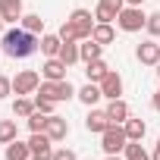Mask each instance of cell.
<instances>
[{
	"label": "cell",
	"mask_w": 160,
	"mask_h": 160,
	"mask_svg": "<svg viewBox=\"0 0 160 160\" xmlns=\"http://www.w3.org/2000/svg\"><path fill=\"white\" fill-rule=\"evenodd\" d=\"M28 148H32V160H53V141L47 132H32Z\"/></svg>",
	"instance_id": "52a82bcc"
},
{
	"label": "cell",
	"mask_w": 160,
	"mask_h": 160,
	"mask_svg": "<svg viewBox=\"0 0 160 160\" xmlns=\"http://www.w3.org/2000/svg\"><path fill=\"white\" fill-rule=\"evenodd\" d=\"M135 60L141 63V66H157L160 63V44L151 38V41H141L138 47H135Z\"/></svg>",
	"instance_id": "9c48e42d"
},
{
	"label": "cell",
	"mask_w": 160,
	"mask_h": 160,
	"mask_svg": "<svg viewBox=\"0 0 160 160\" xmlns=\"http://www.w3.org/2000/svg\"><path fill=\"white\" fill-rule=\"evenodd\" d=\"M144 0H126V7H141Z\"/></svg>",
	"instance_id": "d590c367"
},
{
	"label": "cell",
	"mask_w": 160,
	"mask_h": 160,
	"mask_svg": "<svg viewBox=\"0 0 160 160\" xmlns=\"http://www.w3.org/2000/svg\"><path fill=\"white\" fill-rule=\"evenodd\" d=\"M3 25H7V22H3V16H0V38H3V32H7V28H3Z\"/></svg>",
	"instance_id": "74e56055"
},
{
	"label": "cell",
	"mask_w": 160,
	"mask_h": 160,
	"mask_svg": "<svg viewBox=\"0 0 160 160\" xmlns=\"http://www.w3.org/2000/svg\"><path fill=\"white\" fill-rule=\"evenodd\" d=\"M91 38H94L98 44H104V47L113 44V41H116V28H113V22H98L94 32H91Z\"/></svg>",
	"instance_id": "ffe728a7"
},
{
	"label": "cell",
	"mask_w": 160,
	"mask_h": 160,
	"mask_svg": "<svg viewBox=\"0 0 160 160\" xmlns=\"http://www.w3.org/2000/svg\"><path fill=\"white\" fill-rule=\"evenodd\" d=\"M78 53H82V63H91V60H101V53H104V44H98L94 38H85L82 44H78Z\"/></svg>",
	"instance_id": "d6986e66"
},
{
	"label": "cell",
	"mask_w": 160,
	"mask_h": 160,
	"mask_svg": "<svg viewBox=\"0 0 160 160\" xmlns=\"http://www.w3.org/2000/svg\"><path fill=\"white\" fill-rule=\"evenodd\" d=\"M57 35L63 38V44H69V41H78V32H75V25H72L69 19H66V22L60 25V32H57Z\"/></svg>",
	"instance_id": "f1b7e54d"
},
{
	"label": "cell",
	"mask_w": 160,
	"mask_h": 160,
	"mask_svg": "<svg viewBox=\"0 0 160 160\" xmlns=\"http://www.w3.org/2000/svg\"><path fill=\"white\" fill-rule=\"evenodd\" d=\"M35 94H41V98H47V101H53V104H63V101H72L75 94H78V88L69 82V78H60V82H41V88L35 91Z\"/></svg>",
	"instance_id": "7a4b0ae2"
},
{
	"label": "cell",
	"mask_w": 160,
	"mask_h": 160,
	"mask_svg": "<svg viewBox=\"0 0 160 160\" xmlns=\"http://www.w3.org/2000/svg\"><path fill=\"white\" fill-rule=\"evenodd\" d=\"M35 107H38L41 113H47V116L57 110V104H53V101H47V98H41V94H35Z\"/></svg>",
	"instance_id": "4dcf8cb0"
},
{
	"label": "cell",
	"mask_w": 160,
	"mask_h": 160,
	"mask_svg": "<svg viewBox=\"0 0 160 160\" xmlns=\"http://www.w3.org/2000/svg\"><path fill=\"white\" fill-rule=\"evenodd\" d=\"M122 157H126V160H151V151H144L141 141H129L126 151H122Z\"/></svg>",
	"instance_id": "4316f807"
},
{
	"label": "cell",
	"mask_w": 160,
	"mask_h": 160,
	"mask_svg": "<svg viewBox=\"0 0 160 160\" xmlns=\"http://www.w3.org/2000/svg\"><path fill=\"white\" fill-rule=\"evenodd\" d=\"M144 32H148L151 38H160V13H151V16H148V22H144Z\"/></svg>",
	"instance_id": "f546056e"
},
{
	"label": "cell",
	"mask_w": 160,
	"mask_h": 160,
	"mask_svg": "<svg viewBox=\"0 0 160 160\" xmlns=\"http://www.w3.org/2000/svg\"><path fill=\"white\" fill-rule=\"evenodd\" d=\"M41 72H35V69H22V72H16V78H13V94L19 98V94H35L38 88H41Z\"/></svg>",
	"instance_id": "277c9868"
},
{
	"label": "cell",
	"mask_w": 160,
	"mask_h": 160,
	"mask_svg": "<svg viewBox=\"0 0 160 160\" xmlns=\"http://www.w3.org/2000/svg\"><path fill=\"white\" fill-rule=\"evenodd\" d=\"M38 47H41V38L32 35V32H25L22 25L7 28L3 38H0V50H3L7 57H13V60H25V57H32Z\"/></svg>",
	"instance_id": "6da1fadb"
},
{
	"label": "cell",
	"mask_w": 160,
	"mask_h": 160,
	"mask_svg": "<svg viewBox=\"0 0 160 160\" xmlns=\"http://www.w3.org/2000/svg\"><path fill=\"white\" fill-rule=\"evenodd\" d=\"M69 22L75 25V32H78V41H85V38H91V32H94V25H98L94 13H91V10H85V7H78V10H72V13H69Z\"/></svg>",
	"instance_id": "5b68a950"
},
{
	"label": "cell",
	"mask_w": 160,
	"mask_h": 160,
	"mask_svg": "<svg viewBox=\"0 0 160 160\" xmlns=\"http://www.w3.org/2000/svg\"><path fill=\"white\" fill-rule=\"evenodd\" d=\"M154 72H157V78H160V63H157V66H154Z\"/></svg>",
	"instance_id": "f35d334b"
},
{
	"label": "cell",
	"mask_w": 160,
	"mask_h": 160,
	"mask_svg": "<svg viewBox=\"0 0 160 160\" xmlns=\"http://www.w3.org/2000/svg\"><path fill=\"white\" fill-rule=\"evenodd\" d=\"M151 160H160V138H157V144H154V151H151Z\"/></svg>",
	"instance_id": "e575fe53"
},
{
	"label": "cell",
	"mask_w": 160,
	"mask_h": 160,
	"mask_svg": "<svg viewBox=\"0 0 160 160\" xmlns=\"http://www.w3.org/2000/svg\"><path fill=\"white\" fill-rule=\"evenodd\" d=\"M3 157L7 160H32V148H28V141H10L7 148H3Z\"/></svg>",
	"instance_id": "e0dca14e"
},
{
	"label": "cell",
	"mask_w": 160,
	"mask_h": 160,
	"mask_svg": "<svg viewBox=\"0 0 160 160\" xmlns=\"http://www.w3.org/2000/svg\"><path fill=\"white\" fill-rule=\"evenodd\" d=\"M13 94V78H7V75H0V101H7Z\"/></svg>",
	"instance_id": "1f68e13d"
},
{
	"label": "cell",
	"mask_w": 160,
	"mask_h": 160,
	"mask_svg": "<svg viewBox=\"0 0 160 160\" xmlns=\"http://www.w3.org/2000/svg\"><path fill=\"white\" fill-rule=\"evenodd\" d=\"M122 129H126V138H129V141H141V138L148 135V122L138 119V116H129V119L122 122Z\"/></svg>",
	"instance_id": "2e32d148"
},
{
	"label": "cell",
	"mask_w": 160,
	"mask_h": 160,
	"mask_svg": "<svg viewBox=\"0 0 160 160\" xmlns=\"http://www.w3.org/2000/svg\"><path fill=\"white\" fill-rule=\"evenodd\" d=\"M144 22H148V16H144V10H141V7H122V13L116 16V25H119L126 35L141 32V28H144Z\"/></svg>",
	"instance_id": "3957f363"
},
{
	"label": "cell",
	"mask_w": 160,
	"mask_h": 160,
	"mask_svg": "<svg viewBox=\"0 0 160 160\" xmlns=\"http://www.w3.org/2000/svg\"><path fill=\"white\" fill-rule=\"evenodd\" d=\"M122 7H126V0H98L94 19L98 22H116V16L122 13Z\"/></svg>",
	"instance_id": "ba28073f"
},
{
	"label": "cell",
	"mask_w": 160,
	"mask_h": 160,
	"mask_svg": "<svg viewBox=\"0 0 160 160\" xmlns=\"http://www.w3.org/2000/svg\"><path fill=\"white\" fill-rule=\"evenodd\" d=\"M110 72V66L104 63V60H91V63H85V75H88V82H98L101 85V78Z\"/></svg>",
	"instance_id": "7402d4cb"
},
{
	"label": "cell",
	"mask_w": 160,
	"mask_h": 160,
	"mask_svg": "<svg viewBox=\"0 0 160 160\" xmlns=\"http://www.w3.org/2000/svg\"><path fill=\"white\" fill-rule=\"evenodd\" d=\"M60 60L66 66H75V63H82V53H78V41H69L60 47Z\"/></svg>",
	"instance_id": "cb8c5ba5"
},
{
	"label": "cell",
	"mask_w": 160,
	"mask_h": 160,
	"mask_svg": "<svg viewBox=\"0 0 160 160\" xmlns=\"http://www.w3.org/2000/svg\"><path fill=\"white\" fill-rule=\"evenodd\" d=\"M75 98L82 101L85 107H94V104H98L104 94H101V85H98V82H85L82 88H78V94H75Z\"/></svg>",
	"instance_id": "ac0fdd59"
},
{
	"label": "cell",
	"mask_w": 160,
	"mask_h": 160,
	"mask_svg": "<svg viewBox=\"0 0 160 160\" xmlns=\"http://www.w3.org/2000/svg\"><path fill=\"white\" fill-rule=\"evenodd\" d=\"M19 138V126L16 119H0V144H10Z\"/></svg>",
	"instance_id": "d4e9b609"
},
{
	"label": "cell",
	"mask_w": 160,
	"mask_h": 160,
	"mask_svg": "<svg viewBox=\"0 0 160 160\" xmlns=\"http://www.w3.org/2000/svg\"><path fill=\"white\" fill-rule=\"evenodd\" d=\"M151 107H154V110H157V113H160V88H157V91H154V98H151Z\"/></svg>",
	"instance_id": "836d02e7"
},
{
	"label": "cell",
	"mask_w": 160,
	"mask_h": 160,
	"mask_svg": "<svg viewBox=\"0 0 160 160\" xmlns=\"http://www.w3.org/2000/svg\"><path fill=\"white\" fill-rule=\"evenodd\" d=\"M47 119H50L47 113H41V110H35V113H32V116H28L25 122H28V129H32V132H44V129H47Z\"/></svg>",
	"instance_id": "83f0119b"
},
{
	"label": "cell",
	"mask_w": 160,
	"mask_h": 160,
	"mask_svg": "<svg viewBox=\"0 0 160 160\" xmlns=\"http://www.w3.org/2000/svg\"><path fill=\"white\" fill-rule=\"evenodd\" d=\"M66 63L60 57H47L44 66H41V78H47V82H60V78H66Z\"/></svg>",
	"instance_id": "7c38bea8"
},
{
	"label": "cell",
	"mask_w": 160,
	"mask_h": 160,
	"mask_svg": "<svg viewBox=\"0 0 160 160\" xmlns=\"http://www.w3.org/2000/svg\"><path fill=\"white\" fill-rule=\"evenodd\" d=\"M126 144H129V138H126V129H122V126H110V129L101 135L104 154H119V151H126Z\"/></svg>",
	"instance_id": "8992f818"
},
{
	"label": "cell",
	"mask_w": 160,
	"mask_h": 160,
	"mask_svg": "<svg viewBox=\"0 0 160 160\" xmlns=\"http://www.w3.org/2000/svg\"><path fill=\"white\" fill-rule=\"evenodd\" d=\"M107 116H110V122H113V126H122L132 113H129V104H126L122 98H116V101H110V104H107Z\"/></svg>",
	"instance_id": "9a60e30c"
},
{
	"label": "cell",
	"mask_w": 160,
	"mask_h": 160,
	"mask_svg": "<svg viewBox=\"0 0 160 160\" xmlns=\"http://www.w3.org/2000/svg\"><path fill=\"white\" fill-rule=\"evenodd\" d=\"M53 160H78V157H75L72 148H57V151H53Z\"/></svg>",
	"instance_id": "d6a6232c"
},
{
	"label": "cell",
	"mask_w": 160,
	"mask_h": 160,
	"mask_svg": "<svg viewBox=\"0 0 160 160\" xmlns=\"http://www.w3.org/2000/svg\"><path fill=\"white\" fill-rule=\"evenodd\" d=\"M35 110H38L35 107V98H25V94H19L16 104H13V116H19V119H28Z\"/></svg>",
	"instance_id": "44dd1931"
},
{
	"label": "cell",
	"mask_w": 160,
	"mask_h": 160,
	"mask_svg": "<svg viewBox=\"0 0 160 160\" xmlns=\"http://www.w3.org/2000/svg\"><path fill=\"white\" fill-rule=\"evenodd\" d=\"M110 126H113V122H110L107 110H94V107H88V116H85V129H88V132H94V135H104Z\"/></svg>",
	"instance_id": "30bf717a"
},
{
	"label": "cell",
	"mask_w": 160,
	"mask_h": 160,
	"mask_svg": "<svg viewBox=\"0 0 160 160\" xmlns=\"http://www.w3.org/2000/svg\"><path fill=\"white\" fill-rule=\"evenodd\" d=\"M101 94L107 98V101H116V98H122V75L119 72H107L104 78H101Z\"/></svg>",
	"instance_id": "8fae6325"
},
{
	"label": "cell",
	"mask_w": 160,
	"mask_h": 160,
	"mask_svg": "<svg viewBox=\"0 0 160 160\" xmlns=\"http://www.w3.org/2000/svg\"><path fill=\"white\" fill-rule=\"evenodd\" d=\"M19 25H22L25 32H32V35H44V19H41L38 13H25Z\"/></svg>",
	"instance_id": "484cf974"
},
{
	"label": "cell",
	"mask_w": 160,
	"mask_h": 160,
	"mask_svg": "<svg viewBox=\"0 0 160 160\" xmlns=\"http://www.w3.org/2000/svg\"><path fill=\"white\" fill-rule=\"evenodd\" d=\"M47 135H50V141L57 144V141H63L66 135H69V122L63 119V116H57V113H50V119H47V129H44Z\"/></svg>",
	"instance_id": "5bb4252c"
},
{
	"label": "cell",
	"mask_w": 160,
	"mask_h": 160,
	"mask_svg": "<svg viewBox=\"0 0 160 160\" xmlns=\"http://www.w3.org/2000/svg\"><path fill=\"white\" fill-rule=\"evenodd\" d=\"M60 47H63L60 35H41V53L44 57H60Z\"/></svg>",
	"instance_id": "603a6c76"
},
{
	"label": "cell",
	"mask_w": 160,
	"mask_h": 160,
	"mask_svg": "<svg viewBox=\"0 0 160 160\" xmlns=\"http://www.w3.org/2000/svg\"><path fill=\"white\" fill-rule=\"evenodd\" d=\"M107 160H126V157H119V154H107Z\"/></svg>",
	"instance_id": "8d00e7d4"
},
{
	"label": "cell",
	"mask_w": 160,
	"mask_h": 160,
	"mask_svg": "<svg viewBox=\"0 0 160 160\" xmlns=\"http://www.w3.org/2000/svg\"><path fill=\"white\" fill-rule=\"evenodd\" d=\"M0 16L7 25H19L22 22V0H0Z\"/></svg>",
	"instance_id": "4fadbf2b"
}]
</instances>
